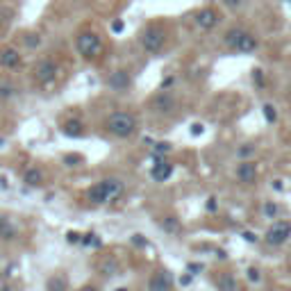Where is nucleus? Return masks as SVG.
Returning a JSON list of instances; mask_svg holds the SVG:
<instances>
[{"label":"nucleus","instance_id":"nucleus-32","mask_svg":"<svg viewBox=\"0 0 291 291\" xmlns=\"http://www.w3.org/2000/svg\"><path fill=\"white\" fill-rule=\"evenodd\" d=\"M253 146H244V148H239V157H248V155H253Z\"/></svg>","mask_w":291,"mask_h":291},{"label":"nucleus","instance_id":"nucleus-27","mask_svg":"<svg viewBox=\"0 0 291 291\" xmlns=\"http://www.w3.org/2000/svg\"><path fill=\"white\" fill-rule=\"evenodd\" d=\"M264 214L273 218V216L277 214V205H275V203H266V205H264Z\"/></svg>","mask_w":291,"mask_h":291},{"label":"nucleus","instance_id":"nucleus-21","mask_svg":"<svg viewBox=\"0 0 291 291\" xmlns=\"http://www.w3.org/2000/svg\"><path fill=\"white\" fill-rule=\"evenodd\" d=\"M173 150L171 143H166V141H157V143H153V155L155 157H162V155H168Z\"/></svg>","mask_w":291,"mask_h":291},{"label":"nucleus","instance_id":"nucleus-23","mask_svg":"<svg viewBox=\"0 0 291 291\" xmlns=\"http://www.w3.org/2000/svg\"><path fill=\"white\" fill-rule=\"evenodd\" d=\"M25 45L27 48H36V45H41V36L39 34H25Z\"/></svg>","mask_w":291,"mask_h":291},{"label":"nucleus","instance_id":"nucleus-33","mask_svg":"<svg viewBox=\"0 0 291 291\" xmlns=\"http://www.w3.org/2000/svg\"><path fill=\"white\" fill-rule=\"evenodd\" d=\"M82 244H93V246H100L98 239H93V234H86L84 239H82Z\"/></svg>","mask_w":291,"mask_h":291},{"label":"nucleus","instance_id":"nucleus-1","mask_svg":"<svg viewBox=\"0 0 291 291\" xmlns=\"http://www.w3.org/2000/svg\"><path fill=\"white\" fill-rule=\"evenodd\" d=\"M107 130L109 134L118 136V139H130L136 134L139 130V121H136L134 114L130 112H114L107 118Z\"/></svg>","mask_w":291,"mask_h":291},{"label":"nucleus","instance_id":"nucleus-25","mask_svg":"<svg viewBox=\"0 0 291 291\" xmlns=\"http://www.w3.org/2000/svg\"><path fill=\"white\" fill-rule=\"evenodd\" d=\"M221 3L225 5L227 9H232V12H236V9H241V7H244V3H246V0H221Z\"/></svg>","mask_w":291,"mask_h":291},{"label":"nucleus","instance_id":"nucleus-15","mask_svg":"<svg viewBox=\"0 0 291 291\" xmlns=\"http://www.w3.org/2000/svg\"><path fill=\"white\" fill-rule=\"evenodd\" d=\"M244 32H246V30H241V27H232V30H227L225 34H223V43H225V45H227V48H230V50H234Z\"/></svg>","mask_w":291,"mask_h":291},{"label":"nucleus","instance_id":"nucleus-36","mask_svg":"<svg viewBox=\"0 0 291 291\" xmlns=\"http://www.w3.org/2000/svg\"><path fill=\"white\" fill-rule=\"evenodd\" d=\"M244 239H246V241H250V244H255V241H257V236H255L253 232H244Z\"/></svg>","mask_w":291,"mask_h":291},{"label":"nucleus","instance_id":"nucleus-24","mask_svg":"<svg viewBox=\"0 0 291 291\" xmlns=\"http://www.w3.org/2000/svg\"><path fill=\"white\" fill-rule=\"evenodd\" d=\"M162 227H166L168 232H177V227H180V225H177V221H175L173 216H166V218L162 221Z\"/></svg>","mask_w":291,"mask_h":291},{"label":"nucleus","instance_id":"nucleus-28","mask_svg":"<svg viewBox=\"0 0 291 291\" xmlns=\"http://www.w3.org/2000/svg\"><path fill=\"white\" fill-rule=\"evenodd\" d=\"M248 280L250 282H259V280H262V275H259V271H257V268H248Z\"/></svg>","mask_w":291,"mask_h":291},{"label":"nucleus","instance_id":"nucleus-20","mask_svg":"<svg viewBox=\"0 0 291 291\" xmlns=\"http://www.w3.org/2000/svg\"><path fill=\"white\" fill-rule=\"evenodd\" d=\"M100 273H103V275H116V273H118V262H116V259H105V262L100 264Z\"/></svg>","mask_w":291,"mask_h":291},{"label":"nucleus","instance_id":"nucleus-37","mask_svg":"<svg viewBox=\"0 0 291 291\" xmlns=\"http://www.w3.org/2000/svg\"><path fill=\"white\" fill-rule=\"evenodd\" d=\"M207 209H209V212H214V209H216V198H209L207 200Z\"/></svg>","mask_w":291,"mask_h":291},{"label":"nucleus","instance_id":"nucleus-11","mask_svg":"<svg viewBox=\"0 0 291 291\" xmlns=\"http://www.w3.org/2000/svg\"><path fill=\"white\" fill-rule=\"evenodd\" d=\"M236 177H239V182H244V184H253V182L257 180V166H255L253 162H241L239 168H236Z\"/></svg>","mask_w":291,"mask_h":291},{"label":"nucleus","instance_id":"nucleus-41","mask_svg":"<svg viewBox=\"0 0 291 291\" xmlns=\"http://www.w3.org/2000/svg\"><path fill=\"white\" fill-rule=\"evenodd\" d=\"M3 143H5V141H3V139H0V148H3Z\"/></svg>","mask_w":291,"mask_h":291},{"label":"nucleus","instance_id":"nucleus-10","mask_svg":"<svg viewBox=\"0 0 291 291\" xmlns=\"http://www.w3.org/2000/svg\"><path fill=\"white\" fill-rule=\"evenodd\" d=\"M171 273L168 271H159L150 277L148 282V291H171Z\"/></svg>","mask_w":291,"mask_h":291},{"label":"nucleus","instance_id":"nucleus-26","mask_svg":"<svg viewBox=\"0 0 291 291\" xmlns=\"http://www.w3.org/2000/svg\"><path fill=\"white\" fill-rule=\"evenodd\" d=\"M264 116L268 123H275V107L273 105H264Z\"/></svg>","mask_w":291,"mask_h":291},{"label":"nucleus","instance_id":"nucleus-9","mask_svg":"<svg viewBox=\"0 0 291 291\" xmlns=\"http://www.w3.org/2000/svg\"><path fill=\"white\" fill-rule=\"evenodd\" d=\"M150 175L155 182H166L173 175V164H168L164 157H155V164L150 168Z\"/></svg>","mask_w":291,"mask_h":291},{"label":"nucleus","instance_id":"nucleus-34","mask_svg":"<svg viewBox=\"0 0 291 291\" xmlns=\"http://www.w3.org/2000/svg\"><path fill=\"white\" fill-rule=\"evenodd\" d=\"M191 134H203V125H200V123H193V125H191Z\"/></svg>","mask_w":291,"mask_h":291},{"label":"nucleus","instance_id":"nucleus-4","mask_svg":"<svg viewBox=\"0 0 291 291\" xmlns=\"http://www.w3.org/2000/svg\"><path fill=\"white\" fill-rule=\"evenodd\" d=\"M75 48L84 59H93V57H98L100 50H103V39L91 30L80 32L75 39Z\"/></svg>","mask_w":291,"mask_h":291},{"label":"nucleus","instance_id":"nucleus-8","mask_svg":"<svg viewBox=\"0 0 291 291\" xmlns=\"http://www.w3.org/2000/svg\"><path fill=\"white\" fill-rule=\"evenodd\" d=\"M150 107H153L157 114H171L173 109H175V98H173L168 91H162V93H157L153 98Z\"/></svg>","mask_w":291,"mask_h":291},{"label":"nucleus","instance_id":"nucleus-30","mask_svg":"<svg viewBox=\"0 0 291 291\" xmlns=\"http://www.w3.org/2000/svg\"><path fill=\"white\" fill-rule=\"evenodd\" d=\"M12 93H14V89H12L9 84H3V86H0V95H3V98H9Z\"/></svg>","mask_w":291,"mask_h":291},{"label":"nucleus","instance_id":"nucleus-40","mask_svg":"<svg viewBox=\"0 0 291 291\" xmlns=\"http://www.w3.org/2000/svg\"><path fill=\"white\" fill-rule=\"evenodd\" d=\"M116 291H130V289H125V286H121V289H116Z\"/></svg>","mask_w":291,"mask_h":291},{"label":"nucleus","instance_id":"nucleus-19","mask_svg":"<svg viewBox=\"0 0 291 291\" xmlns=\"http://www.w3.org/2000/svg\"><path fill=\"white\" fill-rule=\"evenodd\" d=\"M41 180H43V175H41L39 168H27V171H25V182H27L30 186L41 184Z\"/></svg>","mask_w":291,"mask_h":291},{"label":"nucleus","instance_id":"nucleus-2","mask_svg":"<svg viewBox=\"0 0 291 291\" xmlns=\"http://www.w3.org/2000/svg\"><path fill=\"white\" fill-rule=\"evenodd\" d=\"M123 193V182L116 180V177H109V180H103L98 184H93L89 189V200L95 205H103V203H112V200H118Z\"/></svg>","mask_w":291,"mask_h":291},{"label":"nucleus","instance_id":"nucleus-38","mask_svg":"<svg viewBox=\"0 0 291 291\" xmlns=\"http://www.w3.org/2000/svg\"><path fill=\"white\" fill-rule=\"evenodd\" d=\"M273 189H275V191H282V184H280V180H275V182H273Z\"/></svg>","mask_w":291,"mask_h":291},{"label":"nucleus","instance_id":"nucleus-31","mask_svg":"<svg viewBox=\"0 0 291 291\" xmlns=\"http://www.w3.org/2000/svg\"><path fill=\"white\" fill-rule=\"evenodd\" d=\"M123 27H125V25H123V21H114L112 23V32H114V34H121Z\"/></svg>","mask_w":291,"mask_h":291},{"label":"nucleus","instance_id":"nucleus-12","mask_svg":"<svg viewBox=\"0 0 291 291\" xmlns=\"http://www.w3.org/2000/svg\"><path fill=\"white\" fill-rule=\"evenodd\" d=\"M0 66L3 68H18L21 66V53L16 48H3L0 50Z\"/></svg>","mask_w":291,"mask_h":291},{"label":"nucleus","instance_id":"nucleus-22","mask_svg":"<svg viewBox=\"0 0 291 291\" xmlns=\"http://www.w3.org/2000/svg\"><path fill=\"white\" fill-rule=\"evenodd\" d=\"M218 286H221V291H236V282L232 275H223L218 280Z\"/></svg>","mask_w":291,"mask_h":291},{"label":"nucleus","instance_id":"nucleus-18","mask_svg":"<svg viewBox=\"0 0 291 291\" xmlns=\"http://www.w3.org/2000/svg\"><path fill=\"white\" fill-rule=\"evenodd\" d=\"M0 236H3L5 241H12L14 236H16V230L12 227V223H9L7 218H0Z\"/></svg>","mask_w":291,"mask_h":291},{"label":"nucleus","instance_id":"nucleus-39","mask_svg":"<svg viewBox=\"0 0 291 291\" xmlns=\"http://www.w3.org/2000/svg\"><path fill=\"white\" fill-rule=\"evenodd\" d=\"M80 291H98V289H95V286H82Z\"/></svg>","mask_w":291,"mask_h":291},{"label":"nucleus","instance_id":"nucleus-29","mask_svg":"<svg viewBox=\"0 0 291 291\" xmlns=\"http://www.w3.org/2000/svg\"><path fill=\"white\" fill-rule=\"evenodd\" d=\"M253 80H255V84H257V86H264V77H262V71H259V68H255V71H253Z\"/></svg>","mask_w":291,"mask_h":291},{"label":"nucleus","instance_id":"nucleus-16","mask_svg":"<svg viewBox=\"0 0 291 291\" xmlns=\"http://www.w3.org/2000/svg\"><path fill=\"white\" fill-rule=\"evenodd\" d=\"M62 130H64V134H68V136H82L84 134V125H82V121H77V118L66 121Z\"/></svg>","mask_w":291,"mask_h":291},{"label":"nucleus","instance_id":"nucleus-3","mask_svg":"<svg viewBox=\"0 0 291 291\" xmlns=\"http://www.w3.org/2000/svg\"><path fill=\"white\" fill-rule=\"evenodd\" d=\"M164 43H166V30L157 23H150L139 32V45L148 55H157L164 48Z\"/></svg>","mask_w":291,"mask_h":291},{"label":"nucleus","instance_id":"nucleus-35","mask_svg":"<svg viewBox=\"0 0 291 291\" xmlns=\"http://www.w3.org/2000/svg\"><path fill=\"white\" fill-rule=\"evenodd\" d=\"M66 236H68V241H71V244H77V241H82V239H80V234H77V232H68Z\"/></svg>","mask_w":291,"mask_h":291},{"label":"nucleus","instance_id":"nucleus-7","mask_svg":"<svg viewBox=\"0 0 291 291\" xmlns=\"http://www.w3.org/2000/svg\"><path fill=\"white\" fill-rule=\"evenodd\" d=\"M193 21H196V25L200 27V30H205V32H209V30H214V27L218 25V12L216 9H212V7H205V9H200L198 14L193 16Z\"/></svg>","mask_w":291,"mask_h":291},{"label":"nucleus","instance_id":"nucleus-42","mask_svg":"<svg viewBox=\"0 0 291 291\" xmlns=\"http://www.w3.org/2000/svg\"><path fill=\"white\" fill-rule=\"evenodd\" d=\"M3 291H9V289H7V286H5V289H3Z\"/></svg>","mask_w":291,"mask_h":291},{"label":"nucleus","instance_id":"nucleus-13","mask_svg":"<svg viewBox=\"0 0 291 291\" xmlns=\"http://www.w3.org/2000/svg\"><path fill=\"white\" fill-rule=\"evenodd\" d=\"M107 84L112 86L114 91H125L127 86H130V75H127V71H114L112 75H109Z\"/></svg>","mask_w":291,"mask_h":291},{"label":"nucleus","instance_id":"nucleus-14","mask_svg":"<svg viewBox=\"0 0 291 291\" xmlns=\"http://www.w3.org/2000/svg\"><path fill=\"white\" fill-rule=\"evenodd\" d=\"M257 39H255L250 32H244L241 34V39H239V43H236V48H234V53H244V55H250V53H255L257 50Z\"/></svg>","mask_w":291,"mask_h":291},{"label":"nucleus","instance_id":"nucleus-5","mask_svg":"<svg viewBox=\"0 0 291 291\" xmlns=\"http://www.w3.org/2000/svg\"><path fill=\"white\" fill-rule=\"evenodd\" d=\"M32 75H34L36 84H41V86L53 84L55 77H57V64H55L53 59H41V62L34 66Z\"/></svg>","mask_w":291,"mask_h":291},{"label":"nucleus","instance_id":"nucleus-6","mask_svg":"<svg viewBox=\"0 0 291 291\" xmlns=\"http://www.w3.org/2000/svg\"><path fill=\"white\" fill-rule=\"evenodd\" d=\"M291 236V223L289 221H275L271 227L266 230L264 239L268 246H282L286 239Z\"/></svg>","mask_w":291,"mask_h":291},{"label":"nucleus","instance_id":"nucleus-17","mask_svg":"<svg viewBox=\"0 0 291 291\" xmlns=\"http://www.w3.org/2000/svg\"><path fill=\"white\" fill-rule=\"evenodd\" d=\"M68 289V282L64 275H55L48 280V291H66Z\"/></svg>","mask_w":291,"mask_h":291}]
</instances>
